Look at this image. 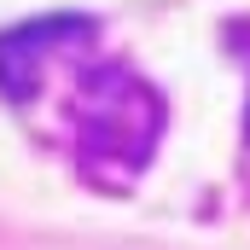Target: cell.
Returning <instances> with one entry per match:
<instances>
[{
    "label": "cell",
    "instance_id": "7a4b0ae2",
    "mask_svg": "<svg viewBox=\"0 0 250 250\" xmlns=\"http://www.w3.org/2000/svg\"><path fill=\"white\" fill-rule=\"evenodd\" d=\"M82 41H93V18H82V12H53V18H29V23L6 29L0 35V93L12 105H29L47 53L82 47Z\"/></svg>",
    "mask_w": 250,
    "mask_h": 250
},
{
    "label": "cell",
    "instance_id": "6da1fadb",
    "mask_svg": "<svg viewBox=\"0 0 250 250\" xmlns=\"http://www.w3.org/2000/svg\"><path fill=\"white\" fill-rule=\"evenodd\" d=\"M157 93L123 70V64H99L87 76V99H82V157L93 175H105V163H123V175H134L157 140Z\"/></svg>",
    "mask_w": 250,
    "mask_h": 250
}]
</instances>
